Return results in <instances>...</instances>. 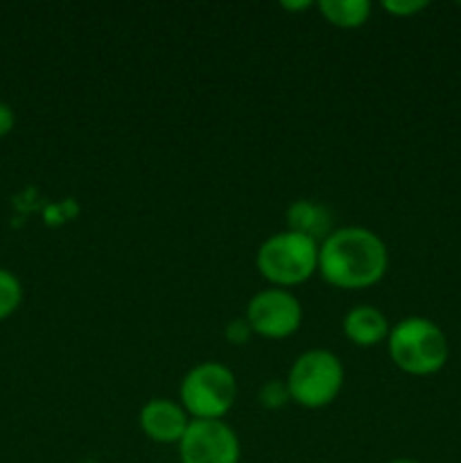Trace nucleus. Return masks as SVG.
Segmentation results:
<instances>
[{
    "instance_id": "nucleus-1",
    "label": "nucleus",
    "mask_w": 461,
    "mask_h": 463,
    "mask_svg": "<svg viewBox=\"0 0 461 463\" xmlns=\"http://www.w3.org/2000/svg\"><path fill=\"white\" fill-rule=\"evenodd\" d=\"M389 267V251L384 240L366 226H342L334 229L319 244L321 279L330 288L366 289L384 279Z\"/></svg>"
},
{
    "instance_id": "nucleus-2",
    "label": "nucleus",
    "mask_w": 461,
    "mask_h": 463,
    "mask_svg": "<svg viewBox=\"0 0 461 463\" xmlns=\"http://www.w3.org/2000/svg\"><path fill=\"white\" fill-rule=\"evenodd\" d=\"M387 351L396 369L416 378L438 373L450 357L446 333L428 317H405L393 324Z\"/></svg>"
},
{
    "instance_id": "nucleus-3",
    "label": "nucleus",
    "mask_w": 461,
    "mask_h": 463,
    "mask_svg": "<svg viewBox=\"0 0 461 463\" xmlns=\"http://www.w3.org/2000/svg\"><path fill=\"white\" fill-rule=\"evenodd\" d=\"M256 267L269 288L292 289L319 271V242L289 229L278 231L258 247Z\"/></svg>"
},
{
    "instance_id": "nucleus-4",
    "label": "nucleus",
    "mask_w": 461,
    "mask_h": 463,
    "mask_svg": "<svg viewBox=\"0 0 461 463\" xmlns=\"http://www.w3.org/2000/svg\"><path fill=\"white\" fill-rule=\"evenodd\" d=\"M343 378L346 371L333 351L310 348L292 362L285 384L294 405L303 410H324L339 398Z\"/></svg>"
},
{
    "instance_id": "nucleus-5",
    "label": "nucleus",
    "mask_w": 461,
    "mask_h": 463,
    "mask_svg": "<svg viewBox=\"0 0 461 463\" xmlns=\"http://www.w3.org/2000/svg\"><path fill=\"white\" fill-rule=\"evenodd\" d=\"M179 398L193 420H224L238 401V380L221 362H199L181 380Z\"/></svg>"
},
{
    "instance_id": "nucleus-6",
    "label": "nucleus",
    "mask_w": 461,
    "mask_h": 463,
    "mask_svg": "<svg viewBox=\"0 0 461 463\" xmlns=\"http://www.w3.org/2000/svg\"><path fill=\"white\" fill-rule=\"evenodd\" d=\"M253 335L265 339H287L303 324V306L292 289L267 288L253 294L244 312Z\"/></svg>"
},
{
    "instance_id": "nucleus-7",
    "label": "nucleus",
    "mask_w": 461,
    "mask_h": 463,
    "mask_svg": "<svg viewBox=\"0 0 461 463\" xmlns=\"http://www.w3.org/2000/svg\"><path fill=\"white\" fill-rule=\"evenodd\" d=\"M181 463H240V439L226 420H190L179 441Z\"/></svg>"
},
{
    "instance_id": "nucleus-8",
    "label": "nucleus",
    "mask_w": 461,
    "mask_h": 463,
    "mask_svg": "<svg viewBox=\"0 0 461 463\" xmlns=\"http://www.w3.org/2000/svg\"><path fill=\"white\" fill-rule=\"evenodd\" d=\"M188 411L170 398H152L140 407L138 425L145 437L161 446H179L190 425Z\"/></svg>"
},
{
    "instance_id": "nucleus-9",
    "label": "nucleus",
    "mask_w": 461,
    "mask_h": 463,
    "mask_svg": "<svg viewBox=\"0 0 461 463\" xmlns=\"http://www.w3.org/2000/svg\"><path fill=\"white\" fill-rule=\"evenodd\" d=\"M343 337L360 348H373L378 344H387L389 333H391V324H389L387 315L380 307L362 303V306L351 307L343 317Z\"/></svg>"
},
{
    "instance_id": "nucleus-10",
    "label": "nucleus",
    "mask_w": 461,
    "mask_h": 463,
    "mask_svg": "<svg viewBox=\"0 0 461 463\" xmlns=\"http://www.w3.org/2000/svg\"><path fill=\"white\" fill-rule=\"evenodd\" d=\"M285 220H287L289 231L306 235L319 244L334 231L333 213L324 203L312 202V199H296V202L289 203Z\"/></svg>"
},
{
    "instance_id": "nucleus-11",
    "label": "nucleus",
    "mask_w": 461,
    "mask_h": 463,
    "mask_svg": "<svg viewBox=\"0 0 461 463\" xmlns=\"http://www.w3.org/2000/svg\"><path fill=\"white\" fill-rule=\"evenodd\" d=\"M325 23L342 30H355L371 18L369 0H321L316 5Z\"/></svg>"
},
{
    "instance_id": "nucleus-12",
    "label": "nucleus",
    "mask_w": 461,
    "mask_h": 463,
    "mask_svg": "<svg viewBox=\"0 0 461 463\" xmlns=\"http://www.w3.org/2000/svg\"><path fill=\"white\" fill-rule=\"evenodd\" d=\"M23 301V285L18 276L0 267V321L12 317Z\"/></svg>"
},
{
    "instance_id": "nucleus-13",
    "label": "nucleus",
    "mask_w": 461,
    "mask_h": 463,
    "mask_svg": "<svg viewBox=\"0 0 461 463\" xmlns=\"http://www.w3.org/2000/svg\"><path fill=\"white\" fill-rule=\"evenodd\" d=\"M258 402H260L265 410H280V407H285L287 402H292L289 401V392L285 380H267L260 387V392H258Z\"/></svg>"
},
{
    "instance_id": "nucleus-14",
    "label": "nucleus",
    "mask_w": 461,
    "mask_h": 463,
    "mask_svg": "<svg viewBox=\"0 0 461 463\" xmlns=\"http://www.w3.org/2000/svg\"><path fill=\"white\" fill-rule=\"evenodd\" d=\"M428 7L429 5L425 3V0H384L382 3L384 12H389L391 16H398V18L416 16V14H420Z\"/></svg>"
},
{
    "instance_id": "nucleus-15",
    "label": "nucleus",
    "mask_w": 461,
    "mask_h": 463,
    "mask_svg": "<svg viewBox=\"0 0 461 463\" xmlns=\"http://www.w3.org/2000/svg\"><path fill=\"white\" fill-rule=\"evenodd\" d=\"M224 335L230 344H235V346H242V344L249 342V337H251L253 333H251V328H249L247 319H244V317H240V319H233L226 324Z\"/></svg>"
},
{
    "instance_id": "nucleus-16",
    "label": "nucleus",
    "mask_w": 461,
    "mask_h": 463,
    "mask_svg": "<svg viewBox=\"0 0 461 463\" xmlns=\"http://www.w3.org/2000/svg\"><path fill=\"white\" fill-rule=\"evenodd\" d=\"M14 122H16L14 109L9 107L7 102H0V138H3V136H7L9 131L14 129Z\"/></svg>"
},
{
    "instance_id": "nucleus-17",
    "label": "nucleus",
    "mask_w": 461,
    "mask_h": 463,
    "mask_svg": "<svg viewBox=\"0 0 461 463\" xmlns=\"http://www.w3.org/2000/svg\"><path fill=\"white\" fill-rule=\"evenodd\" d=\"M280 7L289 9V12H292V9H307V7H312V3H283V5H280Z\"/></svg>"
},
{
    "instance_id": "nucleus-18",
    "label": "nucleus",
    "mask_w": 461,
    "mask_h": 463,
    "mask_svg": "<svg viewBox=\"0 0 461 463\" xmlns=\"http://www.w3.org/2000/svg\"><path fill=\"white\" fill-rule=\"evenodd\" d=\"M387 463H423V461L409 459V457H400V459H391V461H387Z\"/></svg>"
}]
</instances>
